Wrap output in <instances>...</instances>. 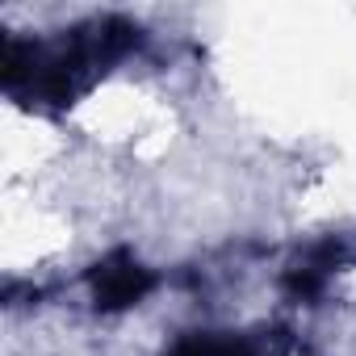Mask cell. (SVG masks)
I'll return each mask as SVG.
<instances>
[{
  "mask_svg": "<svg viewBox=\"0 0 356 356\" xmlns=\"http://www.w3.org/2000/svg\"><path fill=\"white\" fill-rule=\"evenodd\" d=\"M147 285H151V277L134 260H122V264H113L97 277V302L101 306H130L134 298H143Z\"/></svg>",
  "mask_w": 356,
  "mask_h": 356,
  "instance_id": "1",
  "label": "cell"
}]
</instances>
